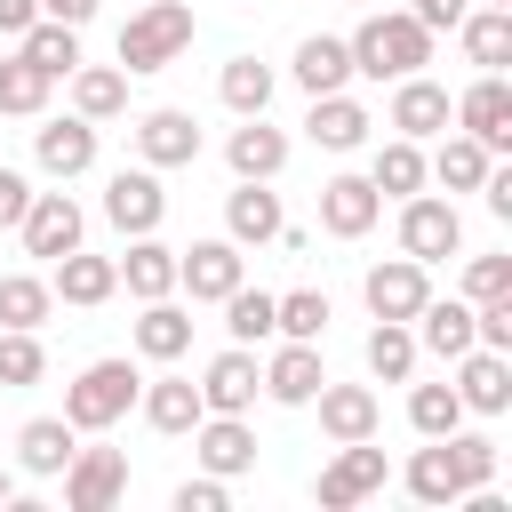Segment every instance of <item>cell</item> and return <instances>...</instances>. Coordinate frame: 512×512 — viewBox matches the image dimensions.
<instances>
[{"label":"cell","mask_w":512,"mask_h":512,"mask_svg":"<svg viewBox=\"0 0 512 512\" xmlns=\"http://www.w3.org/2000/svg\"><path fill=\"white\" fill-rule=\"evenodd\" d=\"M48 376V352H40V328H0V384L24 392Z\"/></svg>","instance_id":"obj_43"},{"label":"cell","mask_w":512,"mask_h":512,"mask_svg":"<svg viewBox=\"0 0 512 512\" xmlns=\"http://www.w3.org/2000/svg\"><path fill=\"white\" fill-rule=\"evenodd\" d=\"M136 408H144V424H152V432H168V440H184V432L208 416V400H200V384H192V376H152V384L136 392Z\"/></svg>","instance_id":"obj_25"},{"label":"cell","mask_w":512,"mask_h":512,"mask_svg":"<svg viewBox=\"0 0 512 512\" xmlns=\"http://www.w3.org/2000/svg\"><path fill=\"white\" fill-rule=\"evenodd\" d=\"M464 8H472V0H408V16H416L432 40H440V32H456V24H464Z\"/></svg>","instance_id":"obj_48"},{"label":"cell","mask_w":512,"mask_h":512,"mask_svg":"<svg viewBox=\"0 0 512 512\" xmlns=\"http://www.w3.org/2000/svg\"><path fill=\"white\" fill-rule=\"evenodd\" d=\"M192 456H200V472H216V480L256 472V432H248V416H200V424H192Z\"/></svg>","instance_id":"obj_18"},{"label":"cell","mask_w":512,"mask_h":512,"mask_svg":"<svg viewBox=\"0 0 512 512\" xmlns=\"http://www.w3.org/2000/svg\"><path fill=\"white\" fill-rule=\"evenodd\" d=\"M408 424H416V440H440V432H456V424H464V400H456V384H408Z\"/></svg>","instance_id":"obj_42"},{"label":"cell","mask_w":512,"mask_h":512,"mask_svg":"<svg viewBox=\"0 0 512 512\" xmlns=\"http://www.w3.org/2000/svg\"><path fill=\"white\" fill-rule=\"evenodd\" d=\"M64 80H72V112H80V120L104 128V120L128 112V72H120V64H72Z\"/></svg>","instance_id":"obj_29"},{"label":"cell","mask_w":512,"mask_h":512,"mask_svg":"<svg viewBox=\"0 0 512 512\" xmlns=\"http://www.w3.org/2000/svg\"><path fill=\"white\" fill-rule=\"evenodd\" d=\"M376 216H384V192L368 176H328L320 184V232L328 240H368Z\"/></svg>","instance_id":"obj_15"},{"label":"cell","mask_w":512,"mask_h":512,"mask_svg":"<svg viewBox=\"0 0 512 512\" xmlns=\"http://www.w3.org/2000/svg\"><path fill=\"white\" fill-rule=\"evenodd\" d=\"M360 296H368L376 320H416V304L432 296V264H416V256H384V264H368Z\"/></svg>","instance_id":"obj_13"},{"label":"cell","mask_w":512,"mask_h":512,"mask_svg":"<svg viewBox=\"0 0 512 512\" xmlns=\"http://www.w3.org/2000/svg\"><path fill=\"white\" fill-rule=\"evenodd\" d=\"M24 208H32V176L24 168H0V232H16Z\"/></svg>","instance_id":"obj_49"},{"label":"cell","mask_w":512,"mask_h":512,"mask_svg":"<svg viewBox=\"0 0 512 512\" xmlns=\"http://www.w3.org/2000/svg\"><path fill=\"white\" fill-rule=\"evenodd\" d=\"M32 16H40V0H0V32H16V40H24V24H32Z\"/></svg>","instance_id":"obj_51"},{"label":"cell","mask_w":512,"mask_h":512,"mask_svg":"<svg viewBox=\"0 0 512 512\" xmlns=\"http://www.w3.org/2000/svg\"><path fill=\"white\" fill-rule=\"evenodd\" d=\"M136 160H144V168H192V160H200V120L176 112V104L144 112V120H136Z\"/></svg>","instance_id":"obj_17"},{"label":"cell","mask_w":512,"mask_h":512,"mask_svg":"<svg viewBox=\"0 0 512 512\" xmlns=\"http://www.w3.org/2000/svg\"><path fill=\"white\" fill-rule=\"evenodd\" d=\"M56 312V288L32 280V272H0V328H48Z\"/></svg>","instance_id":"obj_39"},{"label":"cell","mask_w":512,"mask_h":512,"mask_svg":"<svg viewBox=\"0 0 512 512\" xmlns=\"http://www.w3.org/2000/svg\"><path fill=\"white\" fill-rule=\"evenodd\" d=\"M368 104L360 96H344V88H328V96H312V112H304V136L320 144V152H360L368 144Z\"/></svg>","instance_id":"obj_20"},{"label":"cell","mask_w":512,"mask_h":512,"mask_svg":"<svg viewBox=\"0 0 512 512\" xmlns=\"http://www.w3.org/2000/svg\"><path fill=\"white\" fill-rule=\"evenodd\" d=\"M48 72L40 64H24V56H0V120H40L48 112Z\"/></svg>","instance_id":"obj_38"},{"label":"cell","mask_w":512,"mask_h":512,"mask_svg":"<svg viewBox=\"0 0 512 512\" xmlns=\"http://www.w3.org/2000/svg\"><path fill=\"white\" fill-rule=\"evenodd\" d=\"M456 248H464V216H456V200L408 192V200H400V256H416V264H448Z\"/></svg>","instance_id":"obj_4"},{"label":"cell","mask_w":512,"mask_h":512,"mask_svg":"<svg viewBox=\"0 0 512 512\" xmlns=\"http://www.w3.org/2000/svg\"><path fill=\"white\" fill-rule=\"evenodd\" d=\"M448 120H456L464 136H480L488 152H504V144H512V80H504V72H480V80L448 104Z\"/></svg>","instance_id":"obj_10"},{"label":"cell","mask_w":512,"mask_h":512,"mask_svg":"<svg viewBox=\"0 0 512 512\" xmlns=\"http://www.w3.org/2000/svg\"><path fill=\"white\" fill-rule=\"evenodd\" d=\"M240 280H248V256H240L232 240H192V248H176V288H184L192 304H224Z\"/></svg>","instance_id":"obj_8"},{"label":"cell","mask_w":512,"mask_h":512,"mask_svg":"<svg viewBox=\"0 0 512 512\" xmlns=\"http://www.w3.org/2000/svg\"><path fill=\"white\" fill-rule=\"evenodd\" d=\"M456 400H464V416H504L512 408V352H488V344L456 352Z\"/></svg>","instance_id":"obj_16"},{"label":"cell","mask_w":512,"mask_h":512,"mask_svg":"<svg viewBox=\"0 0 512 512\" xmlns=\"http://www.w3.org/2000/svg\"><path fill=\"white\" fill-rule=\"evenodd\" d=\"M160 216H168L160 168H112V184H104V224H112L120 240H136V232H160Z\"/></svg>","instance_id":"obj_7"},{"label":"cell","mask_w":512,"mask_h":512,"mask_svg":"<svg viewBox=\"0 0 512 512\" xmlns=\"http://www.w3.org/2000/svg\"><path fill=\"white\" fill-rule=\"evenodd\" d=\"M104 0H40V16H56V24H88Z\"/></svg>","instance_id":"obj_50"},{"label":"cell","mask_w":512,"mask_h":512,"mask_svg":"<svg viewBox=\"0 0 512 512\" xmlns=\"http://www.w3.org/2000/svg\"><path fill=\"white\" fill-rule=\"evenodd\" d=\"M72 448H80V432H72L64 416H32V424L16 432V464H24L32 480H56V472L72 464Z\"/></svg>","instance_id":"obj_31"},{"label":"cell","mask_w":512,"mask_h":512,"mask_svg":"<svg viewBox=\"0 0 512 512\" xmlns=\"http://www.w3.org/2000/svg\"><path fill=\"white\" fill-rule=\"evenodd\" d=\"M288 72H296L304 96H328V88L352 80V48H344L336 32H312V40H296V64H288Z\"/></svg>","instance_id":"obj_33"},{"label":"cell","mask_w":512,"mask_h":512,"mask_svg":"<svg viewBox=\"0 0 512 512\" xmlns=\"http://www.w3.org/2000/svg\"><path fill=\"white\" fill-rule=\"evenodd\" d=\"M456 40H464V56L480 64V72H504L512 64V8H464V24H456Z\"/></svg>","instance_id":"obj_32"},{"label":"cell","mask_w":512,"mask_h":512,"mask_svg":"<svg viewBox=\"0 0 512 512\" xmlns=\"http://www.w3.org/2000/svg\"><path fill=\"white\" fill-rule=\"evenodd\" d=\"M408 328H416V352H440V360L472 352V304L464 296H424Z\"/></svg>","instance_id":"obj_27"},{"label":"cell","mask_w":512,"mask_h":512,"mask_svg":"<svg viewBox=\"0 0 512 512\" xmlns=\"http://www.w3.org/2000/svg\"><path fill=\"white\" fill-rule=\"evenodd\" d=\"M368 184H376L384 200H408V192H424V144H416V136H392V144H376V160H368Z\"/></svg>","instance_id":"obj_37"},{"label":"cell","mask_w":512,"mask_h":512,"mask_svg":"<svg viewBox=\"0 0 512 512\" xmlns=\"http://www.w3.org/2000/svg\"><path fill=\"white\" fill-rule=\"evenodd\" d=\"M112 272H120V288H128L136 304L176 296V248H168L160 232H136V240H128V256H112Z\"/></svg>","instance_id":"obj_21"},{"label":"cell","mask_w":512,"mask_h":512,"mask_svg":"<svg viewBox=\"0 0 512 512\" xmlns=\"http://www.w3.org/2000/svg\"><path fill=\"white\" fill-rule=\"evenodd\" d=\"M264 392V368H256V344H224L208 368H200V400L208 416H248Z\"/></svg>","instance_id":"obj_9"},{"label":"cell","mask_w":512,"mask_h":512,"mask_svg":"<svg viewBox=\"0 0 512 512\" xmlns=\"http://www.w3.org/2000/svg\"><path fill=\"white\" fill-rule=\"evenodd\" d=\"M16 232H24V256H64V248H80V232H88V216H80V200L72 192H32V208L16 216Z\"/></svg>","instance_id":"obj_12"},{"label":"cell","mask_w":512,"mask_h":512,"mask_svg":"<svg viewBox=\"0 0 512 512\" xmlns=\"http://www.w3.org/2000/svg\"><path fill=\"white\" fill-rule=\"evenodd\" d=\"M360 360H368L376 384H408V376H416V328H408V320H376L368 344H360Z\"/></svg>","instance_id":"obj_35"},{"label":"cell","mask_w":512,"mask_h":512,"mask_svg":"<svg viewBox=\"0 0 512 512\" xmlns=\"http://www.w3.org/2000/svg\"><path fill=\"white\" fill-rule=\"evenodd\" d=\"M56 304H80V312H96V304H112L120 296V272H112V256H88V248H64L56 256Z\"/></svg>","instance_id":"obj_24"},{"label":"cell","mask_w":512,"mask_h":512,"mask_svg":"<svg viewBox=\"0 0 512 512\" xmlns=\"http://www.w3.org/2000/svg\"><path fill=\"white\" fill-rule=\"evenodd\" d=\"M352 8H360V0H352Z\"/></svg>","instance_id":"obj_54"},{"label":"cell","mask_w":512,"mask_h":512,"mask_svg":"<svg viewBox=\"0 0 512 512\" xmlns=\"http://www.w3.org/2000/svg\"><path fill=\"white\" fill-rule=\"evenodd\" d=\"M216 96H224V112H264L272 104V64H256V56H232L224 72H216Z\"/></svg>","instance_id":"obj_40"},{"label":"cell","mask_w":512,"mask_h":512,"mask_svg":"<svg viewBox=\"0 0 512 512\" xmlns=\"http://www.w3.org/2000/svg\"><path fill=\"white\" fill-rule=\"evenodd\" d=\"M64 480V512H112L128 496V448H72Z\"/></svg>","instance_id":"obj_5"},{"label":"cell","mask_w":512,"mask_h":512,"mask_svg":"<svg viewBox=\"0 0 512 512\" xmlns=\"http://www.w3.org/2000/svg\"><path fill=\"white\" fill-rule=\"evenodd\" d=\"M480 8H512V0H480Z\"/></svg>","instance_id":"obj_53"},{"label":"cell","mask_w":512,"mask_h":512,"mask_svg":"<svg viewBox=\"0 0 512 512\" xmlns=\"http://www.w3.org/2000/svg\"><path fill=\"white\" fill-rule=\"evenodd\" d=\"M376 488H384V448H376V440H344L336 464H320V480H312L320 512H352V504H368Z\"/></svg>","instance_id":"obj_6"},{"label":"cell","mask_w":512,"mask_h":512,"mask_svg":"<svg viewBox=\"0 0 512 512\" xmlns=\"http://www.w3.org/2000/svg\"><path fill=\"white\" fill-rule=\"evenodd\" d=\"M488 160H496V152H488L480 136H464V128H456V136H448V144L424 160V184H440V192H480Z\"/></svg>","instance_id":"obj_34"},{"label":"cell","mask_w":512,"mask_h":512,"mask_svg":"<svg viewBox=\"0 0 512 512\" xmlns=\"http://www.w3.org/2000/svg\"><path fill=\"white\" fill-rule=\"evenodd\" d=\"M32 160H40L56 184L88 176V168H96V120H80V112H64V120H40V128H32Z\"/></svg>","instance_id":"obj_14"},{"label":"cell","mask_w":512,"mask_h":512,"mask_svg":"<svg viewBox=\"0 0 512 512\" xmlns=\"http://www.w3.org/2000/svg\"><path fill=\"white\" fill-rule=\"evenodd\" d=\"M224 160H232V176H280V168H288V128H272L264 112H248V120L224 136Z\"/></svg>","instance_id":"obj_26"},{"label":"cell","mask_w":512,"mask_h":512,"mask_svg":"<svg viewBox=\"0 0 512 512\" xmlns=\"http://www.w3.org/2000/svg\"><path fill=\"white\" fill-rule=\"evenodd\" d=\"M280 192H272V176H240L232 192H224V240L232 248H264V240H280Z\"/></svg>","instance_id":"obj_11"},{"label":"cell","mask_w":512,"mask_h":512,"mask_svg":"<svg viewBox=\"0 0 512 512\" xmlns=\"http://www.w3.org/2000/svg\"><path fill=\"white\" fill-rule=\"evenodd\" d=\"M136 392H144L136 360H88V368L64 384V424H72V432H112V424L136 408Z\"/></svg>","instance_id":"obj_3"},{"label":"cell","mask_w":512,"mask_h":512,"mask_svg":"<svg viewBox=\"0 0 512 512\" xmlns=\"http://www.w3.org/2000/svg\"><path fill=\"white\" fill-rule=\"evenodd\" d=\"M312 408H320V432H328L336 448H344V440H376V424H384V408H376L368 384H320Z\"/></svg>","instance_id":"obj_23"},{"label":"cell","mask_w":512,"mask_h":512,"mask_svg":"<svg viewBox=\"0 0 512 512\" xmlns=\"http://www.w3.org/2000/svg\"><path fill=\"white\" fill-rule=\"evenodd\" d=\"M136 352H144V360H160V368H168V360H184V352H192V312H184L176 296H152V304H144V320H136Z\"/></svg>","instance_id":"obj_30"},{"label":"cell","mask_w":512,"mask_h":512,"mask_svg":"<svg viewBox=\"0 0 512 512\" xmlns=\"http://www.w3.org/2000/svg\"><path fill=\"white\" fill-rule=\"evenodd\" d=\"M224 504H232V480H216V472H200V480L176 488V512H224Z\"/></svg>","instance_id":"obj_47"},{"label":"cell","mask_w":512,"mask_h":512,"mask_svg":"<svg viewBox=\"0 0 512 512\" xmlns=\"http://www.w3.org/2000/svg\"><path fill=\"white\" fill-rule=\"evenodd\" d=\"M224 328H232V344H264V336H272V296L240 280V288L224 296Z\"/></svg>","instance_id":"obj_44"},{"label":"cell","mask_w":512,"mask_h":512,"mask_svg":"<svg viewBox=\"0 0 512 512\" xmlns=\"http://www.w3.org/2000/svg\"><path fill=\"white\" fill-rule=\"evenodd\" d=\"M504 288H512V256H472L464 264V304H488Z\"/></svg>","instance_id":"obj_46"},{"label":"cell","mask_w":512,"mask_h":512,"mask_svg":"<svg viewBox=\"0 0 512 512\" xmlns=\"http://www.w3.org/2000/svg\"><path fill=\"white\" fill-rule=\"evenodd\" d=\"M24 64H40L48 80H64L72 64H80V24H56V16H32L24 24V48H16Z\"/></svg>","instance_id":"obj_36"},{"label":"cell","mask_w":512,"mask_h":512,"mask_svg":"<svg viewBox=\"0 0 512 512\" xmlns=\"http://www.w3.org/2000/svg\"><path fill=\"white\" fill-rule=\"evenodd\" d=\"M448 104H456V96H448L440 80L408 72V80H392V112H384V120H392V136H416V144H424V136L448 128Z\"/></svg>","instance_id":"obj_19"},{"label":"cell","mask_w":512,"mask_h":512,"mask_svg":"<svg viewBox=\"0 0 512 512\" xmlns=\"http://www.w3.org/2000/svg\"><path fill=\"white\" fill-rule=\"evenodd\" d=\"M344 48H352V72H360V80H408V72L432 64V32H424L408 8H376V16H360V32H352Z\"/></svg>","instance_id":"obj_1"},{"label":"cell","mask_w":512,"mask_h":512,"mask_svg":"<svg viewBox=\"0 0 512 512\" xmlns=\"http://www.w3.org/2000/svg\"><path fill=\"white\" fill-rule=\"evenodd\" d=\"M400 480H408V496H416V504H432V512H440V504H464V472H456V456H448V432H440V440H424V448L408 456V472H400Z\"/></svg>","instance_id":"obj_28"},{"label":"cell","mask_w":512,"mask_h":512,"mask_svg":"<svg viewBox=\"0 0 512 512\" xmlns=\"http://www.w3.org/2000/svg\"><path fill=\"white\" fill-rule=\"evenodd\" d=\"M192 32H200V16L184 0H136L120 24V72H168L192 48Z\"/></svg>","instance_id":"obj_2"},{"label":"cell","mask_w":512,"mask_h":512,"mask_svg":"<svg viewBox=\"0 0 512 512\" xmlns=\"http://www.w3.org/2000/svg\"><path fill=\"white\" fill-rule=\"evenodd\" d=\"M272 336L320 344V336H328V296H320V288H288V296H272Z\"/></svg>","instance_id":"obj_41"},{"label":"cell","mask_w":512,"mask_h":512,"mask_svg":"<svg viewBox=\"0 0 512 512\" xmlns=\"http://www.w3.org/2000/svg\"><path fill=\"white\" fill-rule=\"evenodd\" d=\"M328 384V368H320V344H296V336H280V352L264 360V392L280 400V408H312V392Z\"/></svg>","instance_id":"obj_22"},{"label":"cell","mask_w":512,"mask_h":512,"mask_svg":"<svg viewBox=\"0 0 512 512\" xmlns=\"http://www.w3.org/2000/svg\"><path fill=\"white\" fill-rule=\"evenodd\" d=\"M8 496H16V472H8V464H0V504H8Z\"/></svg>","instance_id":"obj_52"},{"label":"cell","mask_w":512,"mask_h":512,"mask_svg":"<svg viewBox=\"0 0 512 512\" xmlns=\"http://www.w3.org/2000/svg\"><path fill=\"white\" fill-rule=\"evenodd\" d=\"M448 456H456V472H464V496L496 480V440H488V432H464V424H456V432H448Z\"/></svg>","instance_id":"obj_45"}]
</instances>
